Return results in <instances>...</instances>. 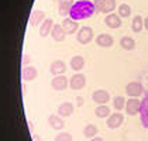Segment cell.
Returning a JSON list of instances; mask_svg holds the SVG:
<instances>
[{"label":"cell","mask_w":148,"mask_h":141,"mask_svg":"<svg viewBox=\"0 0 148 141\" xmlns=\"http://www.w3.org/2000/svg\"><path fill=\"white\" fill-rule=\"evenodd\" d=\"M96 9H95V4L89 1H76L73 3L71 12H69V17L75 21H79V20H86V18H90L92 16L95 14Z\"/></svg>","instance_id":"cell-1"},{"label":"cell","mask_w":148,"mask_h":141,"mask_svg":"<svg viewBox=\"0 0 148 141\" xmlns=\"http://www.w3.org/2000/svg\"><path fill=\"white\" fill-rule=\"evenodd\" d=\"M93 37H95V33H93V28L92 27H88V25H85V27H82L78 30V33H76V40H78V42L79 44H89L92 40H93Z\"/></svg>","instance_id":"cell-2"},{"label":"cell","mask_w":148,"mask_h":141,"mask_svg":"<svg viewBox=\"0 0 148 141\" xmlns=\"http://www.w3.org/2000/svg\"><path fill=\"white\" fill-rule=\"evenodd\" d=\"M69 86L72 90H82L86 86V76L83 73H75L71 79H69Z\"/></svg>","instance_id":"cell-3"},{"label":"cell","mask_w":148,"mask_h":141,"mask_svg":"<svg viewBox=\"0 0 148 141\" xmlns=\"http://www.w3.org/2000/svg\"><path fill=\"white\" fill-rule=\"evenodd\" d=\"M125 112L127 114L130 116H136L140 113V109H141V100H138L137 97H130L127 102H125Z\"/></svg>","instance_id":"cell-4"},{"label":"cell","mask_w":148,"mask_h":141,"mask_svg":"<svg viewBox=\"0 0 148 141\" xmlns=\"http://www.w3.org/2000/svg\"><path fill=\"white\" fill-rule=\"evenodd\" d=\"M125 93L130 97H138L144 93V86L140 82H130L125 86Z\"/></svg>","instance_id":"cell-5"},{"label":"cell","mask_w":148,"mask_h":141,"mask_svg":"<svg viewBox=\"0 0 148 141\" xmlns=\"http://www.w3.org/2000/svg\"><path fill=\"white\" fill-rule=\"evenodd\" d=\"M68 86H69V79L65 75L54 76V79L51 81V88L54 90H65Z\"/></svg>","instance_id":"cell-6"},{"label":"cell","mask_w":148,"mask_h":141,"mask_svg":"<svg viewBox=\"0 0 148 141\" xmlns=\"http://www.w3.org/2000/svg\"><path fill=\"white\" fill-rule=\"evenodd\" d=\"M92 99L97 105H106L110 100V93L107 90H104V89H97V90H95L92 93Z\"/></svg>","instance_id":"cell-7"},{"label":"cell","mask_w":148,"mask_h":141,"mask_svg":"<svg viewBox=\"0 0 148 141\" xmlns=\"http://www.w3.org/2000/svg\"><path fill=\"white\" fill-rule=\"evenodd\" d=\"M123 121H124V116L121 113H113L107 117L106 124H107L109 129H119L123 124Z\"/></svg>","instance_id":"cell-8"},{"label":"cell","mask_w":148,"mask_h":141,"mask_svg":"<svg viewBox=\"0 0 148 141\" xmlns=\"http://www.w3.org/2000/svg\"><path fill=\"white\" fill-rule=\"evenodd\" d=\"M62 28H64V31H65V34H73V33H76L78 31V28H79V24L78 21H75V20H72L71 17H66V18H64V21H62Z\"/></svg>","instance_id":"cell-9"},{"label":"cell","mask_w":148,"mask_h":141,"mask_svg":"<svg viewBox=\"0 0 148 141\" xmlns=\"http://www.w3.org/2000/svg\"><path fill=\"white\" fill-rule=\"evenodd\" d=\"M96 44L102 48H110L114 44V40L110 34L102 33V34H99L96 37Z\"/></svg>","instance_id":"cell-10"},{"label":"cell","mask_w":148,"mask_h":141,"mask_svg":"<svg viewBox=\"0 0 148 141\" xmlns=\"http://www.w3.org/2000/svg\"><path fill=\"white\" fill-rule=\"evenodd\" d=\"M65 70H66V65H65V62H64V61H61V59L54 61V62L49 65V72H51L54 76L64 75V73H65Z\"/></svg>","instance_id":"cell-11"},{"label":"cell","mask_w":148,"mask_h":141,"mask_svg":"<svg viewBox=\"0 0 148 141\" xmlns=\"http://www.w3.org/2000/svg\"><path fill=\"white\" fill-rule=\"evenodd\" d=\"M73 110H75V106L73 103H71V102H64V103H61V105L58 106V116H61V117H69L72 113H73Z\"/></svg>","instance_id":"cell-12"},{"label":"cell","mask_w":148,"mask_h":141,"mask_svg":"<svg viewBox=\"0 0 148 141\" xmlns=\"http://www.w3.org/2000/svg\"><path fill=\"white\" fill-rule=\"evenodd\" d=\"M104 24L109 27V28H119L120 25H121V17L119 16V14H113V13H110V14H107L106 16V18H104Z\"/></svg>","instance_id":"cell-13"},{"label":"cell","mask_w":148,"mask_h":141,"mask_svg":"<svg viewBox=\"0 0 148 141\" xmlns=\"http://www.w3.org/2000/svg\"><path fill=\"white\" fill-rule=\"evenodd\" d=\"M37 76H38V70H37V68H34V66H24L23 68L21 78H23L24 82H31V81L37 79Z\"/></svg>","instance_id":"cell-14"},{"label":"cell","mask_w":148,"mask_h":141,"mask_svg":"<svg viewBox=\"0 0 148 141\" xmlns=\"http://www.w3.org/2000/svg\"><path fill=\"white\" fill-rule=\"evenodd\" d=\"M140 117L144 127H148V93L141 100V109H140Z\"/></svg>","instance_id":"cell-15"},{"label":"cell","mask_w":148,"mask_h":141,"mask_svg":"<svg viewBox=\"0 0 148 141\" xmlns=\"http://www.w3.org/2000/svg\"><path fill=\"white\" fill-rule=\"evenodd\" d=\"M48 124L49 127L54 130H62L65 127V121L61 116H57V114H49L48 116Z\"/></svg>","instance_id":"cell-16"},{"label":"cell","mask_w":148,"mask_h":141,"mask_svg":"<svg viewBox=\"0 0 148 141\" xmlns=\"http://www.w3.org/2000/svg\"><path fill=\"white\" fill-rule=\"evenodd\" d=\"M73 3H75V0H59V1H58V10H59V14L64 16V17L69 16V12H71Z\"/></svg>","instance_id":"cell-17"},{"label":"cell","mask_w":148,"mask_h":141,"mask_svg":"<svg viewBox=\"0 0 148 141\" xmlns=\"http://www.w3.org/2000/svg\"><path fill=\"white\" fill-rule=\"evenodd\" d=\"M52 27H54V20L52 18H45L40 25V37H42V38L48 37L52 31Z\"/></svg>","instance_id":"cell-18"},{"label":"cell","mask_w":148,"mask_h":141,"mask_svg":"<svg viewBox=\"0 0 148 141\" xmlns=\"http://www.w3.org/2000/svg\"><path fill=\"white\" fill-rule=\"evenodd\" d=\"M51 35H52L54 41H57V42L65 41V37H66V34H65V31H64V28H62L61 24H54L52 31H51Z\"/></svg>","instance_id":"cell-19"},{"label":"cell","mask_w":148,"mask_h":141,"mask_svg":"<svg viewBox=\"0 0 148 141\" xmlns=\"http://www.w3.org/2000/svg\"><path fill=\"white\" fill-rule=\"evenodd\" d=\"M45 20V13L42 10H33V13L30 14V24L31 25H40Z\"/></svg>","instance_id":"cell-20"},{"label":"cell","mask_w":148,"mask_h":141,"mask_svg":"<svg viewBox=\"0 0 148 141\" xmlns=\"http://www.w3.org/2000/svg\"><path fill=\"white\" fill-rule=\"evenodd\" d=\"M69 65H71V69L72 70H76V72H78V70H82L83 66H85V58H83L82 55H75V57L71 58Z\"/></svg>","instance_id":"cell-21"},{"label":"cell","mask_w":148,"mask_h":141,"mask_svg":"<svg viewBox=\"0 0 148 141\" xmlns=\"http://www.w3.org/2000/svg\"><path fill=\"white\" fill-rule=\"evenodd\" d=\"M143 28H144V20H143V17H141L140 14H137V16H134V18H133L131 30H133L134 33H140Z\"/></svg>","instance_id":"cell-22"},{"label":"cell","mask_w":148,"mask_h":141,"mask_svg":"<svg viewBox=\"0 0 148 141\" xmlns=\"http://www.w3.org/2000/svg\"><path fill=\"white\" fill-rule=\"evenodd\" d=\"M120 47L127 49V51H131L136 48V41L131 38V37H121L120 40Z\"/></svg>","instance_id":"cell-23"},{"label":"cell","mask_w":148,"mask_h":141,"mask_svg":"<svg viewBox=\"0 0 148 141\" xmlns=\"http://www.w3.org/2000/svg\"><path fill=\"white\" fill-rule=\"evenodd\" d=\"M95 114L99 118L109 117L110 116V109H109V106H106V105H99L96 107V110H95Z\"/></svg>","instance_id":"cell-24"},{"label":"cell","mask_w":148,"mask_h":141,"mask_svg":"<svg viewBox=\"0 0 148 141\" xmlns=\"http://www.w3.org/2000/svg\"><path fill=\"white\" fill-rule=\"evenodd\" d=\"M96 134H97V127H96L95 124H86V126H85L83 136H85L86 138H93V137H96Z\"/></svg>","instance_id":"cell-25"},{"label":"cell","mask_w":148,"mask_h":141,"mask_svg":"<svg viewBox=\"0 0 148 141\" xmlns=\"http://www.w3.org/2000/svg\"><path fill=\"white\" fill-rule=\"evenodd\" d=\"M119 16L121 17V18H127V17H130L131 16V7L128 6V4H120L119 6Z\"/></svg>","instance_id":"cell-26"},{"label":"cell","mask_w":148,"mask_h":141,"mask_svg":"<svg viewBox=\"0 0 148 141\" xmlns=\"http://www.w3.org/2000/svg\"><path fill=\"white\" fill-rule=\"evenodd\" d=\"M113 106L116 110H123L125 107V99L124 96H116L113 99Z\"/></svg>","instance_id":"cell-27"},{"label":"cell","mask_w":148,"mask_h":141,"mask_svg":"<svg viewBox=\"0 0 148 141\" xmlns=\"http://www.w3.org/2000/svg\"><path fill=\"white\" fill-rule=\"evenodd\" d=\"M114 9H116V0H104V7H103L102 13L110 14V13H113Z\"/></svg>","instance_id":"cell-28"},{"label":"cell","mask_w":148,"mask_h":141,"mask_svg":"<svg viewBox=\"0 0 148 141\" xmlns=\"http://www.w3.org/2000/svg\"><path fill=\"white\" fill-rule=\"evenodd\" d=\"M54 141H72V136H71V133L62 131V133H59L57 137H55Z\"/></svg>","instance_id":"cell-29"},{"label":"cell","mask_w":148,"mask_h":141,"mask_svg":"<svg viewBox=\"0 0 148 141\" xmlns=\"http://www.w3.org/2000/svg\"><path fill=\"white\" fill-rule=\"evenodd\" d=\"M93 4H95L96 12H103V7H104V0H95V1H93Z\"/></svg>","instance_id":"cell-30"},{"label":"cell","mask_w":148,"mask_h":141,"mask_svg":"<svg viewBox=\"0 0 148 141\" xmlns=\"http://www.w3.org/2000/svg\"><path fill=\"white\" fill-rule=\"evenodd\" d=\"M30 61H31V59H30V55H28V54H24V55H23V65H24V66H25V65H27Z\"/></svg>","instance_id":"cell-31"},{"label":"cell","mask_w":148,"mask_h":141,"mask_svg":"<svg viewBox=\"0 0 148 141\" xmlns=\"http://www.w3.org/2000/svg\"><path fill=\"white\" fill-rule=\"evenodd\" d=\"M76 103H78V106H82V105H83V97L78 96V97H76Z\"/></svg>","instance_id":"cell-32"},{"label":"cell","mask_w":148,"mask_h":141,"mask_svg":"<svg viewBox=\"0 0 148 141\" xmlns=\"http://www.w3.org/2000/svg\"><path fill=\"white\" fill-rule=\"evenodd\" d=\"M144 28H145V30H148V16L144 18Z\"/></svg>","instance_id":"cell-33"},{"label":"cell","mask_w":148,"mask_h":141,"mask_svg":"<svg viewBox=\"0 0 148 141\" xmlns=\"http://www.w3.org/2000/svg\"><path fill=\"white\" fill-rule=\"evenodd\" d=\"M90 141H103V138H102V137H97V136H96V137L90 138Z\"/></svg>","instance_id":"cell-34"},{"label":"cell","mask_w":148,"mask_h":141,"mask_svg":"<svg viewBox=\"0 0 148 141\" xmlns=\"http://www.w3.org/2000/svg\"><path fill=\"white\" fill-rule=\"evenodd\" d=\"M34 141H41V137H40L38 134H35V136H34Z\"/></svg>","instance_id":"cell-35"},{"label":"cell","mask_w":148,"mask_h":141,"mask_svg":"<svg viewBox=\"0 0 148 141\" xmlns=\"http://www.w3.org/2000/svg\"><path fill=\"white\" fill-rule=\"evenodd\" d=\"M79 1H89V0H79Z\"/></svg>","instance_id":"cell-36"}]
</instances>
